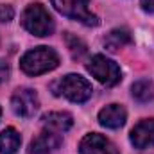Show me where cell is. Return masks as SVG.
<instances>
[{
    "label": "cell",
    "instance_id": "6da1fadb",
    "mask_svg": "<svg viewBox=\"0 0 154 154\" xmlns=\"http://www.w3.org/2000/svg\"><path fill=\"white\" fill-rule=\"evenodd\" d=\"M57 65H59V56L50 47H36L27 54H23L20 61V66L27 75H39L50 72Z\"/></svg>",
    "mask_w": 154,
    "mask_h": 154
},
{
    "label": "cell",
    "instance_id": "7a4b0ae2",
    "mask_svg": "<svg viewBox=\"0 0 154 154\" xmlns=\"http://www.w3.org/2000/svg\"><path fill=\"white\" fill-rule=\"evenodd\" d=\"M23 27L34 36H48L54 31V20L41 4H31L22 14Z\"/></svg>",
    "mask_w": 154,
    "mask_h": 154
},
{
    "label": "cell",
    "instance_id": "3957f363",
    "mask_svg": "<svg viewBox=\"0 0 154 154\" xmlns=\"http://www.w3.org/2000/svg\"><path fill=\"white\" fill-rule=\"evenodd\" d=\"M54 93L56 95H63L66 97L68 100L72 102H86L90 97H91V84L84 79L82 75H77V74H68L65 75L61 81H57V84L54 86Z\"/></svg>",
    "mask_w": 154,
    "mask_h": 154
},
{
    "label": "cell",
    "instance_id": "277c9868",
    "mask_svg": "<svg viewBox=\"0 0 154 154\" xmlns=\"http://www.w3.org/2000/svg\"><path fill=\"white\" fill-rule=\"evenodd\" d=\"M52 5L66 18L77 20L88 27L99 25V18L90 9V0H52Z\"/></svg>",
    "mask_w": 154,
    "mask_h": 154
},
{
    "label": "cell",
    "instance_id": "5b68a950",
    "mask_svg": "<svg viewBox=\"0 0 154 154\" xmlns=\"http://www.w3.org/2000/svg\"><path fill=\"white\" fill-rule=\"evenodd\" d=\"M86 68H88V72L91 75L95 77L100 84H104V86H115L122 79L118 65H116L115 61L108 59L106 56H102V54L93 56L90 59V63H88Z\"/></svg>",
    "mask_w": 154,
    "mask_h": 154
},
{
    "label": "cell",
    "instance_id": "8992f818",
    "mask_svg": "<svg viewBox=\"0 0 154 154\" xmlns=\"http://www.w3.org/2000/svg\"><path fill=\"white\" fill-rule=\"evenodd\" d=\"M11 108L18 116L23 118L32 116L39 108L38 93L31 88H18L11 97Z\"/></svg>",
    "mask_w": 154,
    "mask_h": 154
},
{
    "label": "cell",
    "instance_id": "52a82bcc",
    "mask_svg": "<svg viewBox=\"0 0 154 154\" xmlns=\"http://www.w3.org/2000/svg\"><path fill=\"white\" fill-rule=\"evenodd\" d=\"M79 154H118L116 147L102 134L90 133L79 143Z\"/></svg>",
    "mask_w": 154,
    "mask_h": 154
},
{
    "label": "cell",
    "instance_id": "ba28073f",
    "mask_svg": "<svg viewBox=\"0 0 154 154\" xmlns=\"http://www.w3.org/2000/svg\"><path fill=\"white\" fill-rule=\"evenodd\" d=\"M131 142L136 149L154 147V118L138 122L131 131Z\"/></svg>",
    "mask_w": 154,
    "mask_h": 154
},
{
    "label": "cell",
    "instance_id": "9c48e42d",
    "mask_svg": "<svg viewBox=\"0 0 154 154\" xmlns=\"http://www.w3.org/2000/svg\"><path fill=\"white\" fill-rule=\"evenodd\" d=\"M59 145H61V134L48 131V129H43L31 142L29 154H52V151H56Z\"/></svg>",
    "mask_w": 154,
    "mask_h": 154
},
{
    "label": "cell",
    "instance_id": "30bf717a",
    "mask_svg": "<svg viewBox=\"0 0 154 154\" xmlns=\"http://www.w3.org/2000/svg\"><path fill=\"white\" fill-rule=\"evenodd\" d=\"M125 118H127V113H125L124 106H120V104H109L104 109H100V113H99L100 125L109 127V129L122 127L125 124Z\"/></svg>",
    "mask_w": 154,
    "mask_h": 154
},
{
    "label": "cell",
    "instance_id": "8fae6325",
    "mask_svg": "<svg viewBox=\"0 0 154 154\" xmlns=\"http://www.w3.org/2000/svg\"><path fill=\"white\" fill-rule=\"evenodd\" d=\"M41 124H43L45 129L54 131L57 134H63V133H66L72 127L74 120H72V115H68V113L52 111V113H47V115L41 116Z\"/></svg>",
    "mask_w": 154,
    "mask_h": 154
},
{
    "label": "cell",
    "instance_id": "7c38bea8",
    "mask_svg": "<svg viewBox=\"0 0 154 154\" xmlns=\"http://www.w3.org/2000/svg\"><path fill=\"white\" fill-rule=\"evenodd\" d=\"M20 143H22V138L14 127H7L0 133V152L2 154H14L20 149Z\"/></svg>",
    "mask_w": 154,
    "mask_h": 154
},
{
    "label": "cell",
    "instance_id": "4fadbf2b",
    "mask_svg": "<svg viewBox=\"0 0 154 154\" xmlns=\"http://www.w3.org/2000/svg\"><path fill=\"white\" fill-rule=\"evenodd\" d=\"M129 43H131V34H129L127 29H113L104 38V47L109 52H116V50H120L122 47H125Z\"/></svg>",
    "mask_w": 154,
    "mask_h": 154
},
{
    "label": "cell",
    "instance_id": "5bb4252c",
    "mask_svg": "<svg viewBox=\"0 0 154 154\" xmlns=\"http://www.w3.org/2000/svg\"><path fill=\"white\" fill-rule=\"evenodd\" d=\"M133 91V97L138 100V102H149L154 99V86L151 81L147 79H142V81H136L131 88Z\"/></svg>",
    "mask_w": 154,
    "mask_h": 154
},
{
    "label": "cell",
    "instance_id": "9a60e30c",
    "mask_svg": "<svg viewBox=\"0 0 154 154\" xmlns=\"http://www.w3.org/2000/svg\"><path fill=\"white\" fill-rule=\"evenodd\" d=\"M66 45H68V48H70V52H72V56H74L75 59H79L81 56L86 54V45H84V41H81L79 38L72 36L70 32H66Z\"/></svg>",
    "mask_w": 154,
    "mask_h": 154
},
{
    "label": "cell",
    "instance_id": "2e32d148",
    "mask_svg": "<svg viewBox=\"0 0 154 154\" xmlns=\"http://www.w3.org/2000/svg\"><path fill=\"white\" fill-rule=\"evenodd\" d=\"M14 16V9L7 4H0V22H11Z\"/></svg>",
    "mask_w": 154,
    "mask_h": 154
},
{
    "label": "cell",
    "instance_id": "e0dca14e",
    "mask_svg": "<svg viewBox=\"0 0 154 154\" xmlns=\"http://www.w3.org/2000/svg\"><path fill=\"white\" fill-rule=\"evenodd\" d=\"M7 77H9V65L5 61H0V84L7 81Z\"/></svg>",
    "mask_w": 154,
    "mask_h": 154
},
{
    "label": "cell",
    "instance_id": "ac0fdd59",
    "mask_svg": "<svg viewBox=\"0 0 154 154\" xmlns=\"http://www.w3.org/2000/svg\"><path fill=\"white\" fill-rule=\"evenodd\" d=\"M142 7L147 13H154V0H142Z\"/></svg>",
    "mask_w": 154,
    "mask_h": 154
},
{
    "label": "cell",
    "instance_id": "d6986e66",
    "mask_svg": "<svg viewBox=\"0 0 154 154\" xmlns=\"http://www.w3.org/2000/svg\"><path fill=\"white\" fill-rule=\"evenodd\" d=\"M0 115H2V109H0Z\"/></svg>",
    "mask_w": 154,
    "mask_h": 154
}]
</instances>
